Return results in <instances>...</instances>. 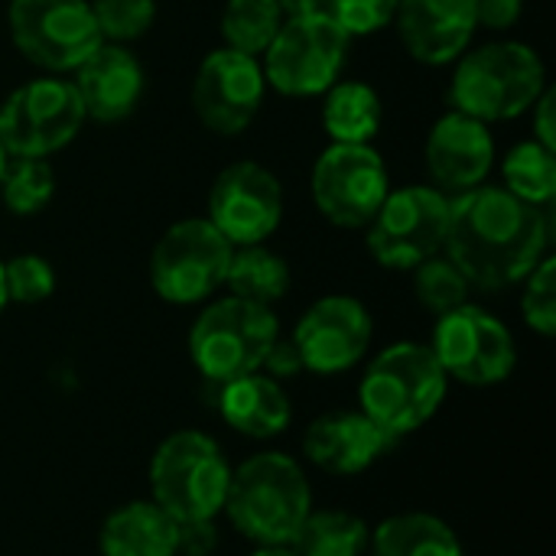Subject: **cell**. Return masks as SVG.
<instances>
[{
  "instance_id": "1",
  "label": "cell",
  "mask_w": 556,
  "mask_h": 556,
  "mask_svg": "<svg viewBox=\"0 0 556 556\" xmlns=\"http://www.w3.org/2000/svg\"><path fill=\"white\" fill-rule=\"evenodd\" d=\"M554 205H528L502 186H479L450 205L443 254L463 270L472 290L521 283L554 244Z\"/></svg>"
},
{
  "instance_id": "2",
  "label": "cell",
  "mask_w": 556,
  "mask_h": 556,
  "mask_svg": "<svg viewBox=\"0 0 556 556\" xmlns=\"http://www.w3.org/2000/svg\"><path fill=\"white\" fill-rule=\"evenodd\" d=\"M450 104L482 124H502L528 114L547 88V65L534 46L498 39L469 46L453 62Z\"/></svg>"
},
{
  "instance_id": "3",
  "label": "cell",
  "mask_w": 556,
  "mask_h": 556,
  "mask_svg": "<svg viewBox=\"0 0 556 556\" xmlns=\"http://www.w3.org/2000/svg\"><path fill=\"white\" fill-rule=\"evenodd\" d=\"M225 511L248 541L283 547L313 511V492L296 459L287 453H257L231 469Z\"/></svg>"
},
{
  "instance_id": "4",
  "label": "cell",
  "mask_w": 556,
  "mask_h": 556,
  "mask_svg": "<svg viewBox=\"0 0 556 556\" xmlns=\"http://www.w3.org/2000/svg\"><path fill=\"white\" fill-rule=\"evenodd\" d=\"M446 384L450 378L430 345L394 342L368 365L362 378V414L397 440L420 430L440 410Z\"/></svg>"
},
{
  "instance_id": "5",
  "label": "cell",
  "mask_w": 556,
  "mask_h": 556,
  "mask_svg": "<svg viewBox=\"0 0 556 556\" xmlns=\"http://www.w3.org/2000/svg\"><path fill=\"white\" fill-rule=\"evenodd\" d=\"M231 466L222 446L199 430H179L166 437L150 463L153 502L176 521H215L225 511Z\"/></svg>"
},
{
  "instance_id": "6",
  "label": "cell",
  "mask_w": 556,
  "mask_h": 556,
  "mask_svg": "<svg viewBox=\"0 0 556 556\" xmlns=\"http://www.w3.org/2000/svg\"><path fill=\"white\" fill-rule=\"evenodd\" d=\"M280 339V323L270 306L241 296L212 300L189 329V358L212 384L261 371L270 345Z\"/></svg>"
},
{
  "instance_id": "7",
  "label": "cell",
  "mask_w": 556,
  "mask_h": 556,
  "mask_svg": "<svg viewBox=\"0 0 556 556\" xmlns=\"http://www.w3.org/2000/svg\"><path fill=\"white\" fill-rule=\"evenodd\" d=\"M352 36L329 16H287L261 55L264 81L283 98H319L332 88L349 62Z\"/></svg>"
},
{
  "instance_id": "8",
  "label": "cell",
  "mask_w": 556,
  "mask_h": 556,
  "mask_svg": "<svg viewBox=\"0 0 556 556\" xmlns=\"http://www.w3.org/2000/svg\"><path fill=\"white\" fill-rule=\"evenodd\" d=\"M231 241L202 215L169 225L150 251V287L173 306H195L225 287Z\"/></svg>"
},
{
  "instance_id": "9",
  "label": "cell",
  "mask_w": 556,
  "mask_h": 556,
  "mask_svg": "<svg viewBox=\"0 0 556 556\" xmlns=\"http://www.w3.org/2000/svg\"><path fill=\"white\" fill-rule=\"evenodd\" d=\"M7 29L16 52L46 75H72L101 46L88 0H10Z\"/></svg>"
},
{
  "instance_id": "10",
  "label": "cell",
  "mask_w": 556,
  "mask_h": 556,
  "mask_svg": "<svg viewBox=\"0 0 556 556\" xmlns=\"http://www.w3.org/2000/svg\"><path fill=\"white\" fill-rule=\"evenodd\" d=\"M85 121V108L68 78H29L0 104V143L10 156L49 160L81 134Z\"/></svg>"
},
{
  "instance_id": "11",
  "label": "cell",
  "mask_w": 556,
  "mask_h": 556,
  "mask_svg": "<svg viewBox=\"0 0 556 556\" xmlns=\"http://www.w3.org/2000/svg\"><path fill=\"white\" fill-rule=\"evenodd\" d=\"M391 192L384 156L371 143H329L309 173L316 212L336 228L365 231Z\"/></svg>"
},
{
  "instance_id": "12",
  "label": "cell",
  "mask_w": 556,
  "mask_h": 556,
  "mask_svg": "<svg viewBox=\"0 0 556 556\" xmlns=\"http://www.w3.org/2000/svg\"><path fill=\"white\" fill-rule=\"evenodd\" d=\"M450 205L453 199L433 186L391 189L384 205L365 228V244L371 257L388 270H414L417 264L443 254Z\"/></svg>"
},
{
  "instance_id": "13",
  "label": "cell",
  "mask_w": 556,
  "mask_h": 556,
  "mask_svg": "<svg viewBox=\"0 0 556 556\" xmlns=\"http://www.w3.org/2000/svg\"><path fill=\"white\" fill-rule=\"evenodd\" d=\"M430 349L446 378H456L472 388L502 384L518 365V345L511 329L476 303H463L437 316Z\"/></svg>"
},
{
  "instance_id": "14",
  "label": "cell",
  "mask_w": 556,
  "mask_h": 556,
  "mask_svg": "<svg viewBox=\"0 0 556 556\" xmlns=\"http://www.w3.org/2000/svg\"><path fill=\"white\" fill-rule=\"evenodd\" d=\"M205 208V218L231 241V248L267 244L283 222V186L267 166L238 160L212 179Z\"/></svg>"
},
{
  "instance_id": "15",
  "label": "cell",
  "mask_w": 556,
  "mask_h": 556,
  "mask_svg": "<svg viewBox=\"0 0 556 556\" xmlns=\"http://www.w3.org/2000/svg\"><path fill=\"white\" fill-rule=\"evenodd\" d=\"M267 98V81L257 55L218 46L212 49L192 78V111L205 130L218 137H238L251 127Z\"/></svg>"
},
{
  "instance_id": "16",
  "label": "cell",
  "mask_w": 556,
  "mask_h": 556,
  "mask_svg": "<svg viewBox=\"0 0 556 556\" xmlns=\"http://www.w3.org/2000/svg\"><path fill=\"white\" fill-rule=\"evenodd\" d=\"M375 323L362 300L332 293L316 300L293 329V345L303 362V371L339 375L365 358L371 349Z\"/></svg>"
},
{
  "instance_id": "17",
  "label": "cell",
  "mask_w": 556,
  "mask_h": 556,
  "mask_svg": "<svg viewBox=\"0 0 556 556\" xmlns=\"http://www.w3.org/2000/svg\"><path fill=\"white\" fill-rule=\"evenodd\" d=\"M424 163L430 173V186L456 199L463 192L485 186L495 166V137L489 124L463 111H450L430 127Z\"/></svg>"
},
{
  "instance_id": "18",
  "label": "cell",
  "mask_w": 556,
  "mask_h": 556,
  "mask_svg": "<svg viewBox=\"0 0 556 556\" xmlns=\"http://www.w3.org/2000/svg\"><path fill=\"white\" fill-rule=\"evenodd\" d=\"M420 65H453L476 39V3L472 0H397L391 23Z\"/></svg>"
},
{
  "instance_id": "19",
  "label": "cell",
  "mask_w": 556,
  "mask_h": 556,
  "mask_svg": "<svg viewBox=\"0 0 556 556\" xmlns=\"http://www.w3.org/2000/svg\"><path fill=\"white\" fill-rule=\"evenodd\" d=\"M78 91V101L85 108V117L98 124H117L127 121L147 88V72L140 59L130 52V46L101 42L68 78Z\"/></svg>"
},
{
  "instance_id": "20",
  "label": "cell",
  "mask_w": 556,
  "mask_h": 556,
  "mask_svg": "<svg viewBox=\"0 0 556 556\" xmlns=\"http://www.w3.org/2000/svg\"><path fill=\"white\" fill-rule=\"evenodd\" d=\"M391 446H394V437L384 433L362 410L326 414L313 420L303 437L306 459L332 476H358L368 466H375Z\"/></svg>"
},
{
  "instance_id": "21",
  "label": "cell",
  "mask_w": 556,
  "mask_h": 556,
  "mask_svg": "<svg viewBox=\"0 0 556 556\" xmlns=\"http://www.w3.org/2000/svg\"><path fill=\"white\" fill-rule=\"evenodd\" d=\"M218 388H222L218 410L231 430L251 440H270L290 427V417H293L290 397L280 388V381H274L270 375L254 371Z\"/></svg>"
},
{
  "instance_id": "22",
  "label": "cell",
  "mask_w": 556,
  "mask_h": 556,
  "mask_svg": "<svg viewBox=\"0 0 556 556\" xmlns=\"http://www.w3.org/2000/svg\"><path fill=\"white\" fill-rule=\"evenodd\" d=\"M101 556H179V525L156 502L111 511L98 534Z\"/></svg>"
},
{
  "instance_id": "23",
  "label": "cell",
  "mask_w": 556,
  "mask_h": 556,
  "mask_svg": "<svg viewBox=\"0 0 556 556\" xmlns=\"http://www.w3.org/2000/svg\"><path fill=\"white\" fill-rule=\"evenodd\" d=\"M323 130L329 143H371L384 121L381 94L358 78H339L323 94Z\"/></svg>"
},
{
  "instance_id": "24",
  "label": "cell",
  "mask_w": 556,
  "mask_h": 556,
  "mask_svg": "<svg viewBox=\"0 0 556 556\" xmlns=\"http://www.w3.org/2000/svg\"><path fill=\"white\" fill-rule=\"evenodd\" d=\"M371 556H463V544L456 531L424 511L394 515L378 525L368 544Z\"/></svg>"
},
{
  "instance_id": "25",
  "label": "cell",
  "mask_w": 556,
  "mask_h": 556,
  "mask_svg": "<svg viewBox=\"0 0 556 556\" xmlns=\"http://www.w3.org/2000/svg\"><path fill=\"white\" fill-rule=\"evenodd\" d=\"M290 280H293L290 264L267 244L235 248L228 274H225V287L231 296H241L261 306H274L277 300H283L290 290Z\"/></svg>"
},
{
  "instance_id": "26",
  "label": "cell",
  "mask_w": 556,
  "mask_h": 556,
  "mask_svg": "<svg viewBox=\"0 0 556 556\" xmlns=\"http://www.w3.org/2000/svg\"><path fill=\"white\" fill-rule=\"evenodd\" d=\"M371 544L368 525L352 511H309L290 547L296 556H365Z\"/></svg>"
},
{
  "instance_id": "27",
  "label": "cell",
  "mask_w": 556,
  "mask_h": 556,
  "mask_svg": "<svg viewBox=\"0 0 556 556\" xmlns=\"http://www.w3.org/2000/svg\"><path fill=\"white\" fill-rule=\"evenodd\" d=\"M556 150L531 140L515 143L502 163V189L528 205H554L556 202Z\"/></svg>"
},
{
  "instance_id": "28",
  "label": "cell",
  "mask_w": 556,
  "mask_h": 556,
  "mask_svg": "<svg viewBox=\"0 0 556 556\" xmlns=\"http://www.w3.org/2000/svg\"><path fill=\"white\" fill-rule=\"evenodd\" d=\"M283 20L287 16L277 0H225L218 26L228 49L261 59L277 29L283 26Z\"/></svg>"
},
{
  "instance_id": "29",
  "label": "cell",
  "mask_w": 556,
  "mask_h": 556,
  "mask_svg": "<svg viewBox=\"0 0 556 556\" xmlns=\"http://www.w3.org/2000/svg\"><path fill=\"white\" fill-rule=\"evenodd\" d=\"M55 195V173L42 156H10L0 176V199L10 215H39Z\"/></svg>"
},
{
  "instance_id": "30",
  "label": "cell",
  "mask_w": 556,
  "mask_h": 556,
  "mask_svg": "<svg viewBox=\"0 0 556 556\" xmlns=\"http://www.w3.org/2000/svg\"><path fill=\"white\" fill-rule=\"evenodd\" d=\"M410 274H414V293H417L424 309L443 316V313L469 303V290L472 287L463 277V270L446 254H437V257L417 264Z\"/></svg>"
},
{
  "instance_id": "31",
  "label": "cell",
  "mask_w": 556,
  "mask_h": 556,
  "mask_svg": "<svg viewBox=\"0 0 556 556\" xmlns=\"http://www.w3.org/2000/svg\"><path fill=\"white\" fill-rule=\"evenodd\" d=\"M101 42L130 46L156 23V0H88Z\"/></svg>"
},
{
  "instance_id": "32",
  "label": "cell",
  "mask_w": 556,
  "mask_h": 556,
  "mask_svg": "<svg viewBox=\"0 0 556 556\" xmlns=\"http://www.w3.org/2000/svg\"><path fill=\"white\" fill-rule=\"evenodd\" d=\"M521 316L525 323L551 339L556 332V257L547 254L525 280H521Z\"/></svg>"
},
{
  "instance_id": "33",
  "label": "cell",
  "mask_w": 556,
  "mask_h": 556,
  "mask_svg": "<svg viewBox=\"0 0 556 556\" xmlns=\"http://www.w3.org/2000/svg\"><path fill=\"white\" fill-rule=\"evenodd\" d=\"M3 287L7 300L20 306H33L52 296L55 290V270L42 254H16L3 261Z\"/></svg>"
},
{
  "instance_id": "34",
  "label": "cell",
  "mask_w": 556,
  "mask_h": 556,
  "mask_svg": "<svg viewBox=\"0 0 556 556\" xmlns=\"http://www.w3.org/2000/svg\"><path fill=\"white\" fill-rule=\"evenodd\" d=\"M326 13L355 39L391 26L397 13V0H329Z\"/></svg>"
},
{
  "instance_id": "35",
  "label": "cell",
  "mask_w": 556,
  "mask_h": 556,
  "mask_svg": "<svg viewBox=\"0 0 556 556\" xmlns=\"http://www.w3.org/2000/svg\"><path fill=\"white\" fill-rule=\"evenodd\" d=\"M472 3H476V23L489 33L511 29L525 13V0H472Z\"/></svg>"
},
{
  "instance_id": "36",
  "label": "cell",
  "mask_w": 556,
  "mask_h": 556,
  "mask_svg": "<svg viewBox=\"0 0 556 556\" xmlns=\"http://www.w3.org/2000/svg\"><path fill=\"white\" fill-rule=\"evenodd\" d=\"M556 91L547 85L544 88V94L534 101V108L528 111L531 114V137L538 140V143H544V147H551V150H556Z\"/></svg>"
},
{
  "instance_id": "37",
  "label": "cell",
  "mask_w": 556,
  "mask_h": 556,
  "mask_svg": "<svg viewBox=\"0 0 556 556\" xmlns=\"http://www.w3.org/2000/svg\"><path fill=\"white\" fill-rule=\"evenodd\" d=\"M261 371H267L274 381H280V378H290V375L303 371V362H300V355H296V345H293L290 339H277V342L270 345V352H267V358H264Z\"/></svg>"
},
{
  "instance_id": "38",
  "label": "cell",
  "mask_w": 556,
  "mask_h": 556,
  "mask_svg": "<svg viewBox=\"0 0 556 556\" xmlns=\"http://www.w3.org/2000/svg\"><path fill=\"white\" fill-rule=\"evenodd\" d=\"M212 551H215V528H212V521L179 525V554L208 556Z\"/></svg>"
},
{
  "instance_id": "39",
  "label": "cell",
  "mask_w": 556,
  "mask_h": 556,
  "mask_svg": "<svg viewBox=\"0 0 556 556\" xmlns=\"http://www.w3.org/2000/svg\"><path fill=\"white\" fill-rule=\"evenodd\" d=\"M283 16H309V13H326L329 0H277Z\"/></svg>"
},
{
  "instance_id": "40",
  "label": "cell",
  "mask_w": 556,
  "mask_h": 556,
  "mask_svg": "<svg viewBox=\"0 0 556 556\" xmlns=\"http://www.w3.org/2000/svg\"><path fill=\"white\" fill-rule=\"evenodd\" d=\"M251 556H296V551L290 544H283V547H257Z\"/></svg>"
},
{
  "instance_id": "41",
  "label": "cell",
  "mask_w": 556,
  "mask_h": 556,
  "mask_svg": "<svg viewBox=\"0 0 556 556\" xmlns=\"http://www.w3.org/2000/svg\"><path fill=\"white\" fill-rule=\"evenodd\" d=\"M7 303L10 300H7V287H3V261H0V313L7 309Z\"/></svg>"
},
{
  "instance_id": "42",
  "label": "cell",
  "mask_w": 556,
  "mask_h": 556,
  "mask_svg": "<svg viewBox=\"0 0 556 556\" xmlns=\"http://www.w3.org/2000/svg\"><path fill=\"white\" fill-rule=\"evenodd\" d=\"M7 163H10V153H7L3 143H0V176H3V169H7Z\"/></svg>"
}]
</instances>
